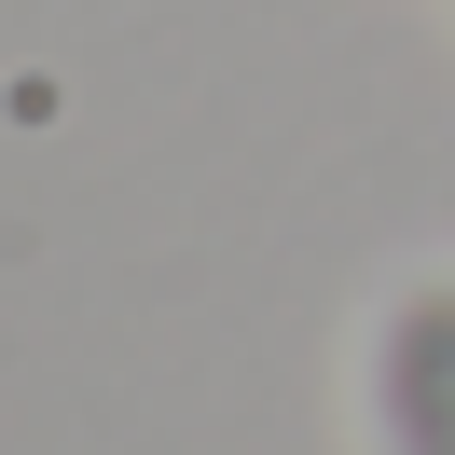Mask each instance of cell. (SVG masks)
<instances>
[{"instance_id":"6da1fadb","label":"cell","mask_w":455,"mask_h":455,"mask_svg":"<svg viewBox=\"0 0 455 455\" xmlns=\"http://www.w3.org/2000/svg\"><path fill=\"white\" fill-rule=\"evenodd\" d=\"M359 442L372 455H455V262L400 276L359 331Z\"/></svg>"}]
</instances>
